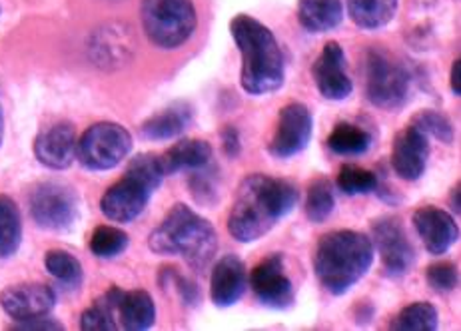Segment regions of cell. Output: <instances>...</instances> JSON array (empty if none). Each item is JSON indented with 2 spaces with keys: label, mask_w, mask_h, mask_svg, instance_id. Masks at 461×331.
<instances>
[{
  "label": "cell",
  "mask_w": 461,
  "mask_h": 331,
  "mask_svg": "<svg viewBox=\"0 0 461 331\" xmlns=\"http://www.w3.org/2000/svg\"><path fill=\"white\" fill-rule=\"evenodd\" d=\"M300 192L292 182L252 174L240 182L232 210L228 216V232L240 244L260 240L296 208Z\"/></svg>",
  "instance_id": "6da1fadb"
},
{
  "label": "cell",
  "mask_w": 461,
  "mask_h": 331,
  "mask_svg": "<svg viewBox=\"0 0 461 331\" xmlns=\"http://www.w3.org/2000/svg\"><path fill=\"white\" fill-rule=\"evenodd\" d=\"M230 32L242 54L240 85L250 96H264L280 90L285 80L284 52L268 26L250 14H238Z\"/></svg>",
  "instance_id": "7a4b0ae2"
},
{
  "label": "cell",
  "mask_w": 461,
  "mask_h": 331,
  "mask_svg": "<svg viewBox=\"0 0 461 331\" xmlns=\"http://www.w3.org/2000/svg\"><path fill=\"white\" fill-rule=\"evenodd\" d=\"M375 250L370 237L356 229L321 236L313 252V272L331 296H344L370 272Z\"/></svg>",
  "instance_id": "3957f363"
},
{
  "label": "cell",
  "mask_w": 461,
  "mask_h": 331,
  "mask_svg": "<svg viewBox=\"0 0 461 331\" xmlns=\"http://www.w3.org/2000/svg\"><path fill=\"white\" fill-rule=\"evenodd\" d=\"M158 255H180L194 272H206L218 254V234L206 218L186 204L174 206L149 237Z\"/></svg>",
  "instance_id": "277c9868"
},
{
  "label": "cell",
  "mask_w": 461,
  "mask_h": 331,
  "mask_svg": "<svg viewBox=\"0 0 461 331\" xmlns=\"http://www.w3.org/2000/svg\"><path fill=\"white\" fill-rule=\"evenodd\" d=\"M166 178L158 154H140L131 160L124 176L110 186L103 200L100 211L116 224H128L149 208L154 192Z\"/></svg>",
  "instance_id": "5b68a950"
},
{
  "label": "cell",
  "mask_w": 461,
  "mask_h": 331,
  "mask_svg": "<svg viewBox=\"0 0 461 331\" xmlns=\"http://www.w3.org/2000/svg\"><path fill=\"white\" fill-rule=\"evenodd\" d=\"M140 21L154 46L172 50L192 39L198 16L194 0H142Z\"/></svg>",
  "instance_id": "8992f818"
},
{
  "label": "cell",
  "mask_w": 461,
  "mask_h": 331,
  "mask_svg": "<svg viewBox=\"0 0 461 331\" xmlns=\"http://www.w3.org/2000/svg\"><path fill=\"white\" fill-rule=\"evenodd\" d=\"M411 75L408 67L384 49L366 57V96L375 108L400 110L410 100Z\"/></svg>",
  "instance_id": "52a82bcc"
},
{
  "label": "cell",
  "mask_w": 461,
  "mask_h": 331,
  "mask_svg": "<svg viewBox=\"0 0 461 331\" xmlns=\"http://www.w3.org/2000/svg\"><path fill=\"white\" fill-rule=\"evenodd\" d=\"M132 152V136L116 122H96L77 142V158L92 172H108Z\"/></svg>",
  "instance_id": "ba28073f"
},
{
  "label": "cell",
  "mask_w": 461,
  "mask_h": 331,
  "mask_svg": "<svg viewBox=\"0 0 461 331\" xmlns=\"http://www.w3.org/2000/svg\"><path fill=\"white\" fill-rule=\"evenodd\" d=\"M77 192L62 182H42L29 196V210L36 224L50 232H67L78 219Z\"/></svg>",
  "instance_id": "9c48e42d"
},
{
  "label": "cell",
  "mask_w": 461,
  "mask_h": 331,
  "mask_svg": "<svg viewBox=\"0 0 461 331\" xmlns=\"http://www.w3.org/2000/svg\"><path fill=\"white\" fill-rule=\"evenodd\" d=\"M372 244L377 250L384 270L392 278H402L416 264V250L400 218L382 216L372 224Z\"/></svg>",
  "instance_id": "30bf717a"
},
{
  "label": "cell",
  "mask_w": 461,
  "mask_h": 331,
  "mask_svg": "<svg viewBox=\"0 0 461 331\" xmlns=\"http://www.w3.org/2000/svg\"><path fill=\"white\" fill-rule=\"evenodd\" d=\"M313 134V116L310 108L302 103H290L280 110L278 124L268 144L270 156L288 160L308 148Z\"/></svg>",
  "instance_id": "8fae6325"
},
{
  "label": "cell",
  "mask_w": 461,
  "mask_h": 331,
  "mask_svg": "<svg viewBox=\"0 0 461 331\" xmlns=\"http://www.w3.org/2000/svg\"><path fill=\"white\" fill-rule=\"evenodd\" d=\"M248 286L258 301L270 309H285L296 301V290L285 273L282 254H272L258 262L248 275Z\"/></svg>",
  "instance_id": "7c38bea8"
},
{
  "label": "cell",
  "mask_w": 461,
  "mask_h": 331,
  "mask_svg": "<svg viewBox=\"0 0 461 331\" xmlns=\"http://www.w3.org/2000/svg\"><path fill=\"white\" fill-rule=\"evenodd\" d=\"M346 64L344 49L336 40L326 42L320 57L312 64L313 82H316L320 94L326 100L339 103V100L349 98L354 92V82L348 76Z\"/></svg>",
  "instance_id": "4fadbf2b"
},
{
  "label": "cell",
  "mask_w": 461,
  "mask_h": 331,
  "mask_svg": "<svg viewBox=\"0 0 461 331\" xmlns=\"http://www.w3.org/2000/svg\"><path fill=\"white\" fill-rule=\"evenodd\" d=\"M420 240L431 255H444L459 240V226L449 211L436 206H421L411 216Z\"/></svg>",
  "instance_id": "5bb4252c"
},
{
  "label": "cell",
  "mask_w": 461,
  "mask_h": 331,
  "mask_svg": "<svg viewBox=\"0 0 461 331\" xmlns=\"http://www.w3.org/2000/svg\"><path fill=\"white\" fill-rule=\"evenodd\" d=\"M429 160V140L420 128L410 124L393 138L392 168L402 180L416 182L423 176Z\"/></svg>",
  "instance_id": "9a60e30c"
},
{
  "label": "cell",
  "mask_w": 461,
  "mask_h": 331,
  "mask_svg": "<svg viewBox=\"0 0 461 331\" xmlns=\"http://www.w3.org/2000/svg\"><path fill=\"white\" fill-rule=\"evenodd\" d=\"M54 306H57V291L46 283H18L0 293V308L14 321L49 316Z\"/></svg>",
  "instance_id": "2e32d148"
},
{
  "label": "cell",
  "mask_w": 461,
  "mask_h": 331,
  "mask_svg": "<svg viewBox=\"0 0 461 331\" xmlns=\"http://www.w3.org/2000/svg\"><path fill=\"white\" fill-rule=\"evenodd\" d=\"M77 130L70 122H59L34 138V156L50 170H67L77 158Z\"/></svg>",
  "instance_id": "e0dca14e"
},
{
  "label": "cell",
  "mask_w": 461,
  "mask_h": 331,
  "mask_svg": "<svg viewBox=\"0 0 461 331\" xmlns=\"http://www.w3.org/2000/svg\"><path fill=\"white\" fill-rule=\"evenodd\" d=\"M248 288V270L238 255H224L212 268L210 298L216 308H232Z\"/></svg>",
  "instance_id": "ac0fdd59"
},
{
  "label": "cell",
  "mask_w": 461,
  "mask_h": 331,
  "mask_svg": "<svg viewBox=\"0 0 461 331\" xmlns=\"http://www.w3.org/2000/svg\"><path fill=\"white\" fill-rule=\"evenodd\" d=\"M194 121V110L188 103H174L168 108L160 110L158 114L150 116L140 126V134L146 140L152 142H162V140H172L180 134L186 132V128Z\"/></svg>",
  "instance_id": "d6986e66"
},
{
  "label": "cell",
  "mask_w": 461,
  "mask_h": 331,
  "mask_svg": "<svg viewBox=\"0 0 461 331\" xmlns=\"http://www.w3.org/2000/svg\"><path fill=\"white\" fill-rule=\"evenodd\" d=\"M116 319L120 327L128 331H144L156 324V306L146 290H132L120 293L116 306Z\"/></svg>",
  "instance_id": "ffe728a7"
},
{
  "label": "cell",
  "mask_w": 461,
  "mask_h": 331,
  "mask_svg": "<svg viewBox=\"0 0 461 331\" xmlns=\"http://www.w3.org/2000/svg\"><path fill=\"white\" fill-rule=\"evenodd\" d=\"M214 150L206 140H198V138H186L172 146V148L160 156L164 174H178L182 170H198L210 164Z\"/></svg>",
  "instance_id": "44dd1931"
},
{
  "label": "cell",
  "mask_w": 461,
  "mask_h": 331,
  "mask_svg": "<svg viewBox=\"0 0 461 331\" xmlns=\"http://www.w3.org/2000/svg\"><path fill=\"white\" fill-rule=\"evenodd\" d=\"M298 21L308 32H330L344 21V3L342 0H298Z\"/></svg>",
  "instance_id": "7402d4cb"
},
{
  "label": "cell",
  "mask_w": 461,
  "mask_h": 331,
  "mask_svg": "<svg viewBox=\"0 0 461 331\" xmlns=\"http://www.w3.org/2000/svg\"><path fill=\"white\" fill-rule=\"evenodd\" d=\"M400 0H346L348 14L364 31L384 29L393 21Z\"/></svg>",
  "instance_id": "603a6c76"
},
{
  "label": "cell",
  "mask_w": 461,
  "mask_h": 331,
  "mask_svg": "<svg viewBox=\"0 0 461 331\" xmlns=\"http://www.w3.org/2000/svg\"><path fill=\"white\" fill-rule=\"evenodd\" d=\"M374 134L364 126L342 122L328 136V148L338 156H362L372 148Z\"/></svg>",
  "instance_id": "cb8c5ba5"
},
{
  "label": "cell",
  "mask_w": 461,
  "mask_h": 331,
  "mask_svg": "<svg viewBox=\"0 0 461 331\" xmlns=\"http://www.w3.org/2000/svg\"><path fill=\"white\" fill-rule=\"evenodd\" d=\"M23 244V216L16 201L0 196V257H13Z\"/></svg>",
  "instance_id": "d4e9b609"
},
{
  "label": "cell",
  "mask_w": 461,
  "mask_h": 331,
  "mask_svg": "<svg viewBox=\"0 0 461 331\" xmlns=\"http://www.w3.org/2000/svg\"><path fill=\"white\" fill-rule=\"evenodd\" d=\"M120 288H110L103 298L95 301V306H90L85 314L80 316V329L85 331H114L118 329L116 319V306L120 300Z\"/></svg>",
  "instance_id": "484cf974"
},
{
  "label": "cell",
  "mask_w": 461,
  "mask_h": 331,
  "mask_svg": "<svg viewBox=\"0 0 461 331\" xmlns=\"http://www.w3.org/2000/svg\"><path fill=\"white\" fill-rule=\"evenodd\" d=\"M44 268L60 286L67 290L80 288L82 280H85V270L78 262L77 255H72L67 250H50L44 255Z\"/></svg>",
  "instance_id": "4316f807"
},
{
  "label": "cell",
  "mask_w": 461,
  "mask_h": 331,
  "mask_svg": "<svg viewBox=\"0 0 461 331\" xmlns=\"http://www.w3.org/2000/svg\"><path fill=\"white\" fill-rule=\"evenodd\" d=\"M439 326V316L436 306L429 301H416L403 308L392 319L390 327L395 331H436Z\"/></svg>",
  "instance_id": "83f0119b"
},
{
  "label": "cell",
  "mask_w": 461,
  "mask_h": 331,
  "mask_svg": "<svg viewBox=\"0 0 461 331\" xmlns=\"http://www.w3.org/2000/svg\"><path fill=\"white\" fill-rule=\"evenodd\" d=\"M334 186L326 178H318L310 183L306 196V218L312 224H324L334 211Z\"/></svg>",
  "instance_id": "f1b7e54d"
},
{
  "label": "cell",
  "mask_w": 461,
  "mask_h": 331,
  "mask_svg": "<svg viewBox=\"0 0 461 331\" xmlns=\"http://www.w3.org/2000/svg\"><path fill=\"white\" fill-rule=\"evenodd\" d=\"M128 244H131V237H128L124 229L116 226H98L90 236L88 247L100 260H113V257L126 252Z\"/></svg>",
  "instance_id": "f546056e"
},
{
  "label": "cell",
  "mask_w": 461,
  "mask_h": 331,
  "mask_svg": "<svg viewBox=\"0 0 461 331\" xmlns=\"http://www.w3.org/2000/svg\"><path fill=\"white\" fill-rule=\"evenodd\" d=\"M338 188L344 192L346 196H362V194H372V192L380 190V178L372 170H366L362 166L356 164H346L339 168L338 174Z\"/></svg>",
  "instance_id": "4dcf8cb0"
},
{
  "label": "cell",
  "mask_w": 461,
  "mask_h": 331,
  "mask_svg": "<svg viewBox=\"0 0 461 331\" xmlns=\"http://www.w3.org/2000/svg\"><path fill=\"white\" fill-rule=\"evenodd\" d=\"M411 124L420 128L428 138L433 136L436 140L444 144L454 142V124L449 122L447 116L436 112V110H421V112L413 116Z\"/></svg>",
  "instance_id": "1f68e13d"
},
{
  "label": "cell",
  "mask_w": 461,
  "mask_h": 331,
  "mask_svg": "<svg viewBox=\"0 0 461 331\" xmlns=\"http://www.w3.org/2000/svg\"><path fill=\"white\" fill-rule=\"evenodd\" d=\"M428 286L438 293H449L459 286V270L451 262H436L426 270Z\"/></svg>",
  "instance_id": "d6a6232c"
},
{
  "label": "cell",
  "mask_w": 461,
  "mask_h": 331,
  "mask_svg": "<svg viewBox=\"0 0 461 331\" xmlns=\"http://www.w3.org/2000/svg\"><path fill=\"white\" fill-rule=\"evenodd\" d=\"M208 166H204V168L194 170L196 174H192V178H190L192 196L196 198L198 204H212V201L218 200V190H216V183H214V172H208L206 170Z\"/></svg>",
  "instance_id": "836d02e7"
},
{
  "label": "cell",
  "mask_w": 461,
  "mask_h": 331,
  "mask_svg": "<svg viewBox=\"0 0 461 331\" xmlns=\"http://www.w3.org/2000/svg\"><path fill=\"white\" fill-rule=\"evenodd\" d=\"M166 275H168L172 286L176 288V291L180 293L182 301L188 303V306H196L198 300H200L196 283H192L188 278H182V275L176 273V270H166Z\"/></svg>",
  "instance_id": "e575fe53"
},
{
  "label": "cell",
  "mask_w": 461,
  "mask_h": 331,
  "mask_svg": "<svg viewBox=\"0 0 461 331\" xmlns=\"http://www.w3.org/2000/svg\"><path fill=\"white\" fill-rule=\"evenodd\" d=\"M11 329H23V331H60L64 326L59 319L50 316H39V318H29V319H16L11 326Z\"/></svg>",
  "instance_id": "d590c367"
},
{
  "label": "cell",
  "mask_w": 461,
  "mask_h": 331,
  "mask_svg": "<svg viewBox=\"0 0 461 331\" xmlns=\"http://www.w3.org/2000/svg\"><path fill=\"white\" fill-rule=\"evenodd\" d=\"M222 148L226 152L228 158H236L240 154V134L234 126H226L224 132H222Z\"/></svg>",
  "instance_id": "8d00e7d4"
},
{
  "label": "cell",
  "mask_w": 461,
  "mask_h": 331,
  "mask_svg": "<svg viewBox=\"0 0 461 331\" xmlns=\"http://www.w3.org/2000/svg\"><path fill=\"white\" fill-rule=\"evenodd\" d=\"M449 86L456 96H461V60H454L449 72Z\"/></svg>",
  "instance_id": "74e56055"
},
{
  "label": "cell",
  "mask_w": 461,
  "mask_h": 331,
  "mask_svg": "<svg viewBox=\"0 0 461 331\" xmlns=\"http://www.w3.org/2000/svg\"><path fill=\"white\" fill-rule=\"evenodd\" d=\"M449 204H451V210L456 211V214L459 216V211H461V201H459V182H457V186L451 190V194H449Z\"/></svg>",
  "instance_id": "f35d334b"
},
{
  "label": "cell",
  "mask_w": 461,
  "mask_h": 331,
  "mask_svg": "<svg viewBox=\"0 0 461 331\" xmlns=\"http://www.w3.org/2000/svg\"><path fill=\"white\" fill-rule=\"evenodd\" d=\"M5 140V114H3V108H0V146H3Z\"/></svg>",
  "instance_id": "ab89813d"
}]
</instances>
